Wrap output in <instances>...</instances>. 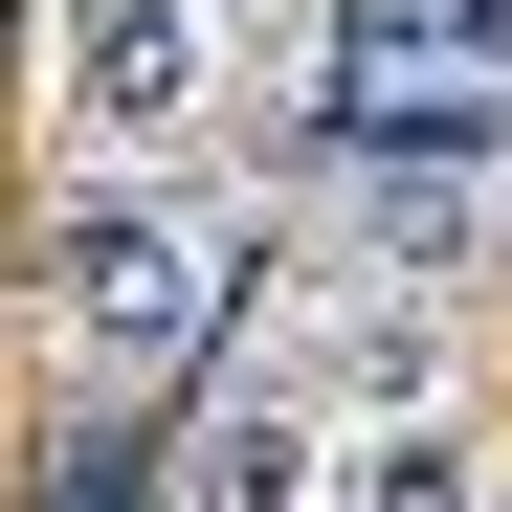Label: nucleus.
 <instances>
[{"label":"nucleus","mask_w":512,"mask_h":512,"mask_svg":"<svg viewBox=\"0 0 512 512\" xmlns=\"http://www.w3.org/2000/svg\"><path fill=\"white\" fill-rule=\"evenodd\" d=\"M201 312H223V245H201L179 201H134V179H112V201H67V223H45V334H67L112 401L179 379V357H201Z\"/></svg>","instance_id":"nucleus-1"},{"label":"nucleus","mask_w":512,"mask_h":512,"mask_svg":"<svg viewBox=\"0 0 512 512\" xmlns=\"http://www.w3.org/2000/svg\"><path fill=\"white\" fill-rule=\"evenodd\" d=\"M67 112L90 134H201L223 112V23L201 0H67Z\"/></svg>","instance_id":"nucleus-2"},{"label":"nucleus","mask_w":512,"mask_h":512,"mask_svg":"<svg viewBox=\"0 0 512 512\" xmlns=\"http://www.w3.org/2000/svg\"><path fill=\"white\" fill-rule=\"evenodd\" d=\"M179 512H312V379H223L179 446Z\"/></svg>","instance_id":"nucleus-3"},{"label":"nucleus","mask_w":512,"mask_h":512,"mask_svg":"<svg viewBox=\"0 0 512 512\" xmlns=\"http://www.w3.org/2000/svg\"><path fill=\"white\" fill-rule=\"evenodd\" d=\"M312 379H334V401H423V379H446V334H423V290H357Z\"/></svg>","instance_id":"nucleus-4"},{"label":"nucleus","mask_w":512,"mask_h":512,"mask_svg":"<svg viewBox=\"0 0 512 512\" xmlns=\"http://www.w3.org/2000/svg\"><path fill=\"white\" fill-rule=\"evenodd\" d=\"M357 512H490V446H468V423H379V446H357Z\"/></svg>","instance_id":"nucleus-5"},{"label":"nucleus","mask_w":512,"mask_h":512,"mask_svg":"<svg viewBox=\"0 0 512 512\" xmlns=\"http://www.w3.org/2000/svg\"><path fill=\"white\" fill-rule=\"evenodd\" d=\"M45 512H156V423H67V446H45Z\"/></svg>","instance_id":"nucleus-6"},{"label":"nucleus","mask_w":512,"mask_h":512,"mask_svg":"<svg viewBox=\"0 0 512 512\" xmlns=\"http://www.w3.org/2000/svg\"><path fill=\"white\" fill-rule=\"evenodd\" d=\"M446 45H468V67H490V90H512V0H446Z\"/></svg>","instance_id":"nucleus-7"}]
</instances>
